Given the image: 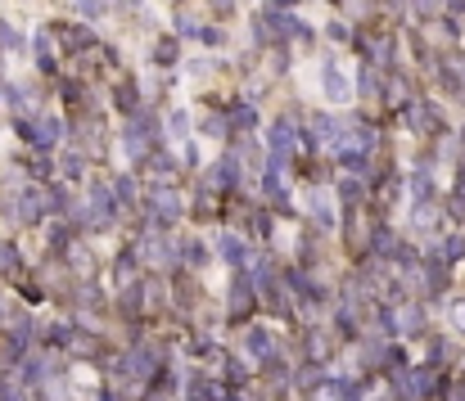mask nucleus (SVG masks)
<instances>
[{
    "label": "nucleus",
    "instance_id": "nucleus-4",
    "mask_svg": "<svg viewBox=\"0 0 465 401\" xmlns=\"http://www.w3.org/2000/svg\"><path fill=\"white\" fill-rule=\"evenodd\" d=\"M176 212H181V198L176 194H158L154 198V217L158 221H176Z\"/></svg>",
    "mask_w": 465,
    "mask_h": 401
},
{
    "label": "nucleus",
    "instance_id": "nucleus-11",
    "mask_svg": "<svg viewBox=\"0 0 465 401\" xmlns=\"http://www.w3.org/2000/svg\"><path fill=\"white\" fill-rule=\"evenodd\" d=\"M235 181H239V163H235V158H226V163L217 167V185H235Z\"/></svg>",
    "mask_w": 465,
    "mask_h": 401
},
{
    "label": "nucleus",
    "instance_id": "nucleus-18",
    "mask_svg": "<svg viewBox=\"0 0 465 401\" xmlns=\"http://www.w3.org/2000/svg\"><path fill=\"white\" fill-rule=\"evenodd\" d=\"M118 198H136V185H131L127 176H122V181H118Z\"/></svg>",
    "mask_w": 465,
    "mask_h": 401
},
{
    "label": "nucleus",
    "instance_id": "nucleus-6",
    "mask_svg": "<svg viewBox=\"0 0 465 401\" xmlns=\"http://www.w3.org/2000/svg\"><path fill=\"white\" fill-rule=\"evenodd\" d=\"M222 257L230 261V266H239V261L249 257V248H244V239H235V235H226L222 239Z\"/></svg>",
    "mask_w": 465,
    "mask_h": 401
},
{
    "label": "nucleus",
    "instance_id": "nucleus-14",
    "mask_svg": "<svg viewBox=\"0 0 465 401\" xmlns=\"http://www.w3.org/2000/svg\"><path fill=\"white\" fill-rule=\"evenodd\" d=\"M235 122H239V127H253V122H258L253 104H235Z\"/></svg>",
    "mask_w": 465,
    "mask_h": 401
},
{
    "label": "nucleus",
    "instance_id": "nucleus-3",
    "mask_svg": "<svg viewBox=\"0 0 465 401\" xmlns=\"http://www.w3.org/2000/svg\"><path fill=\"white\" fill-rule=\"evenodd\" d=\"M267 140H271V153H276V158H285V153L294 149V127H289V122H276Z\"/></svg>",
    "mask_w": 465,
    "mask_h": 401
},
{
    "label": "nucleus",
    "instance_id": "nucleus-1",
    "mask_svg": "<svg viewBox=\"0 0 465 401\" xmlns=\"http://www.w3.org/2000/svg\"><path fill=\"white\" fill-rule=\"evenodd\" d=\"M321 95L330 104H348L353 99V81H348V73L339 64H321Z\"/></svg>",
    "mask_w": 465,
    "mask_h": 401
},
{
    "label": "nucleus",
    "instance_id": "nucleus-16",
    "mask_svg": "<svg viewBox=\"0 0 465 401\" xmlns=\"http://www.w3.org/2000/svg\"><path fill=\"white\" fill-rule=\"evenodd\" d=\"M185 257H190V266H204V261H208V248H204V244H190V248H185Z\"/></svg>",
    "mask_w": 465,
    "mask_h": 401
},
{
    "label": "nucleus",
    "instance_id": "nucleus-8",
    "mask_svg": "<svg viewBox=\"0 0 465 401\" xmlns=\"http://www.w3.org/2000/svg\"><path fill=\"white\" fill-rule=\"evenodd\" d=\"M307 203H312V212H316V221H321V226H335V212H330V198H325V194H312Z\"/></svg>",
    "mask_w": 465,
    "mask_h": 401
},
{
    "label": "nucleus",
    "instance_id": "nucleus-17",
    "mask_svg": "<svg viewBox=\"0 0 465 401\" xmlns=\"http://www.w3.org/2000/svg\"><path fill=\"white\" fill-rule=\"evenodd\" d=\"M447 257H465V239H447Z\"/></svg>",
    "mask_w": 465,
    "mask_h": 401
},
{
    "label": "nucleus",
    "instance_id": "nucleus-15",
    "mask_svg": "<svg viewBox=\"0 0 465 401\" xmlns=\"http://www.w3.org/2000/svg\"><path fill=\"white\" fill-rule=\"evenodd\" d=\"M249 352H253V357H267V334H262V329H253V334H249Z\"/></svg>",
    "mask_w": 465,
    "mask_h": 401
},
{
    "label": "nucleus",
    "instance_id": "nucleus-7",
    "mask_svg": "<svg viewBox=\"0 0 465 401\" xmlns=\"http://www.w3.org/2000/svg\"><path fill=\"white\" fill-rule=\"evenodd\" d=\"M412 194H416V203H429V198H433V181H429V172H416V176H412Z\"/></svg>",
    "mask_w": 465,
    "mask_h": 401
},
{
    "label": "nucleus",
    "instance_id": "nucleus-2",
    "mask_svg": "<svg viewBox=\"0 0 465 401\" xmlns=\"http://www.w3.org/2000/svg\"><path fill=\"white\" fill-rule=\"evenodd\" d=\"M91 207H95V212H91V221H95L99 230L113 226V198H108V190H99V185H95V190H91Z\"/></svg>",
    "mask_w": 465,
    "mask_h": 401
},
{
    "label": "nucleus",
    "instance_id": "nucleus-13",
    "mask_svg": "<svg viewBox=\"0 0 465 401\" xmlns=\"http://www.w3.org/2000/svg\"><path fill=\"white\" fill-rule=\"evenodd\" d=\"M0 45H10V50H19V45H23V36L14 32L10 23H0Z\"/></svg>",
    "mask_w": 465,
    "mask_h": 401
},
{
    "label": "nucleus",
    "instance_id": "nucleus-10",
    "mask_svg": "<svg viewBox=\"0 0 465 401\" xmlns=\"http://www.w3.org/2000/svg\"><path fill=\"white\" fill-rule=\"evenodd\" d=\"M217 397V388L208 379H190V401H213Z\"/></svg>",
    "mask_w": 465,
    "mask_h": 401
},
{
    "label": "nucleus",
    "instance_id": "nucleus-5",
    "mask_svg": "<svg viewBox=\"0 0 465 401\" xmlns=\"http://www.w3.org/2000/svg\"><path fill=\"white\" fill-rule=\"evenodd\" d=\"M122 370H127V374H136V379H141V374H150V370H154V352H131V357L122 361Z\"/></svg>",
    "mask_w": 465,
    "mask_h": 401
},
{
    "label": "nucleus",
    "instance_id": "nucleus-9",
    "mask_svg": "<svg viewBox=\"0 0 465 401\" xmlns=\"http://www.w3.org/2000/svg\"><path fill=\"white\" fill-rule=\"evenodd\" d=\"M167 127H172V140H185V131H190V113L176 109L172 118H167Z\"/></svg>",
    "mask_w": 465,
    "mask_h": 401
},
{
    "label": "nucleus",
    "instance_id": "nucleus-12",
    "mask_svg": "<svg viewBox=\"0 0 465 401\" xmlns=\"http://www.w3.org/2000/svg\"><path fill=\"white\" fill-rule=\"evenodd\" d=\"M104 5H108V0H77V10L86 14V18H99V14H104Z\"/></svg>",
    "mask_w": 465,
    "mask_h": 401
}]
</instances>
